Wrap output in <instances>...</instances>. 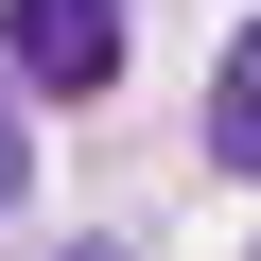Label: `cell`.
Here are the masks:
<instances>
[{"instance_id":"cell-3","label":"cell","mask_w":261,"mask_h":261,"mask_svg":"<svg viewBox=\"0 0 261 261\" xmlns=\"http://www.w3.org/2000/svg\"><path fill=\"white\" fill-rule=\"evenodd\" d=\"M0 209H35V122H18V87H0Z\"/></svg>"},{"instance_id":"cell-4","label":"cell","mask_w":261,"mask_h":261,"mask_svg":"<svg viewBox=\"0 0 261 261\" xmlns=\"http://www.w3.org/2000/svg\"><path fill=\"white\" fill-rule=\"evenodd\" d=\"M70 261H122V244H70Z\"/></svg>"},{"instance_id":"cell-2","label":"cell","mask_w":261,"mask_h":261,"mask_svg":"<svg viewBox=\"0 0 261 261\" xmlns=\"http://www.w3.org/2000/svg\"><path fill=\"white\" fill-rule=\"evenodd\" d=\"M209 157H226V174H261V18L226 35V87H209Z\"/></svg>"},{"instance_id":"cell-1","label":"cell","mask_w":261,"mask_h":261,"mask_svg":"<svg viewBox=\"0 0 261 261\" xmlns=\"http://www.w3.org/2000/svg\"><path fill=\"white\" fill-rule=\"evenodd\" d=\"M0 70H18L35 105L122 87V0H0Z\"/></svg>"}]
</instances>
